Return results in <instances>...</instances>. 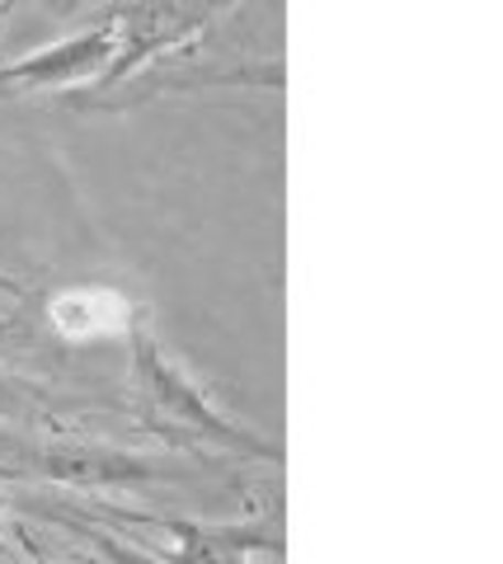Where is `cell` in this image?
I'll return each instance as SVG.
<instances>
[{
    "mask_svg": "<svg viewBox=\"0 0 503 564\" xmlns=\"http://www.w3.org/2000/svg\"><path fill=\"white\" fill-rule=\"evenodd\" d=\"M128 344H132L136 395H142L146 414H155V423H161L165 433H175V437H198V443H207V447L240 452V456H259V462H277V447L269 443V437H259V433L245 429L240 419H231L194 377L184 372L175 358H170L165 344L155 339L146 311H132Z\"/></svg>",
    "mask_w": 503,
    "mask_h": 564,
    "instance_id": "obj_1",
    "label": "cell"
},
{
    "mask_svg": "<svg viewBox=\"0 0 503 564\" xmlns=\"http://www.w3.org/2000/svg\"><path fill=\"white\" fill-rule=\"evenodd\" d=\"M14 456H0V475L20 480H52L72 489H123L161 480L165 466L142 452H123L109 443H85V437H52V443H10Z\"/></svg>",
    "mask_w": 503,
    "mask_h": 564,
    "instance_id": "obj_2",
    "label": "cell"
},
{
    "mask_svg": "<svg viewBox=\"0 0 503 564\" xmlns=\"http://www.w3.org/2000/svg\"><path fill=\"white\" fill-rule=\"evenodd\" d=\"M123 43V20H109L99 29H85L76 39H62L57 47H39L29 57L0 66V95L10 90H62V85H85L109 70Z\"/></svg>",
    "mask_w": 503,
    "mask_h": 564,
    "instance_id": "obj_3",
    "label": "cell"
},
{
    "mask_svg": "<svg viewBox=\"0 0 503 564\" xmlns=\"http://www.w3.org/2000/svg\"><path fill=\"white\" fill-rule=\"evenodd\" d=\"M175 536V564H250L254 551H283V532H259L254 522L245 527H221V522H184L161 518Z\"/></svg>",
    "mask_w": 503,
    "mask_h": 564,
    "instance_id": "obj_4",
    "label": "cell"
},
{
    "mask_svg": "<svg viewBox=\"0 0 503 564\" xmlns=\"http://www.w3.org/2000/svg\"><path fill=\"white\" fill-rule=\"evenodd\" d=\"M47 321L72 344H85V339H103V334H128L132 306L128 296H118L109 288H72L52 296Z\"/></svg>",
    "mask_w": 503,
    "mask_h": 564,
    "instance_id": "obj_5",
    "label": "cell"
},
{
    "mask_svg": "<svg viewBox=\"0 0 503 564\" xmlns=\"http://www.w3.org/2000/svg\"><path fill=\"white\" fill-rule=\"evenodd\" d=\"M72 532L90 545V551H99V560L103 564H170V560H161V555H151V551H142V545H128V541H118V536H109L99 522H85V518H62Z\"/></svg>",
    "mask_w": 503,
    "mask_h": 564,
    "instance_id": "obj_6",
    "label": "cell"
},
{
    "mask_svg": "<svg viewBox=\"0 0 503 564\" xmlns=\"http://www.w3.org/2000/svg\"><path fill=\"white\" fill-rule=\"evenodd\" d=\"M47 419H52V410H47L39 386L0 372V423H47Z\"/></svg>",
    "mask_w": 503,
    "mask_h": 564,
    "instance_id": "obj_7",
    "label": "cell"
},
{
    "mask_svg": "<svg viewBox=\"0 0 503 564\" xmlns=\"http://www.w3.org/2000/svg\"><path fill=\"white\" fill-rule=\"evenodd\" d=\"M14 541H20V551L29 555V564H72V560L52 555V551H47V545H43L39 536H33V532H29V527H14Z\"/></svg>",
    "mask_w": 503,
    "mask_h": 564,
    "instance_id": "obj_8",
    "label": "cell"
},
{
    "mask_svg": "<svg viewBox=\"0 0 503 564\" xmlns=\"http://www.w3.org/2000/svg\"><path fill=\"white\" fill-rule=\"evenodd\" d=\"M14 6H20V0H0V20H6V14H14Z\"/></svg>",
    "mask_w": 503,
    "mask_h": 564,
    "instance_id": "obj_9",
    "label": "cell"
},
{
    "mask_svg": "<svg viewBox=\"0 0 503 564\" xmlns=\"http://www.w3.org/2000/svg\"><path fill=\"white\" fill-rule=\"evenodd\" d=\"M6 508H10V499H6V494H0V527H6Z\"/></svg>",
    "mask_w": 503,
    "mask_h": 564,
    "instance_id": "obj_10",
    "label": "cell"
}]
</instances>
